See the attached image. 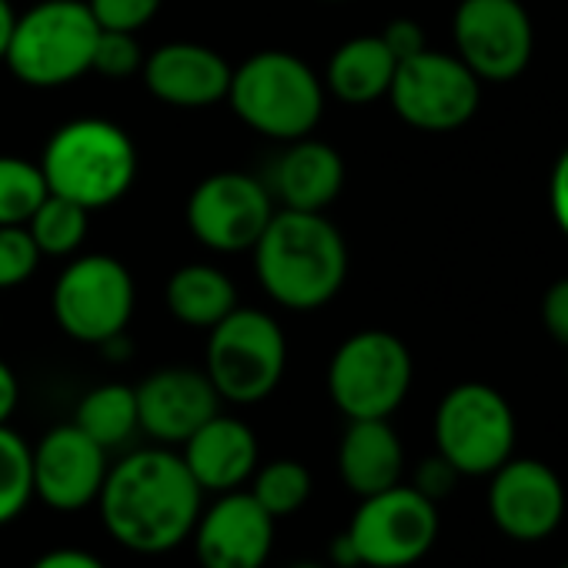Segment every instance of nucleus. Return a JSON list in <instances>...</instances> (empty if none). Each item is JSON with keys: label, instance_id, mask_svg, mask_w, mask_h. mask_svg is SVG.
I'll use <instances>...</instances> for the list:
<instances>
[{"label": "nucleus", "instance_id": "5", "mask_svg": "<svg viewBox=\"0 0 568 568\" xmlns=\"http://www.w3.org/2000/svg\"><path fill=\"white\" fill-rule=\"evenodd\" d=\"M98 34L101 24L88 0H41L28 14H18L4 64L34 91L68 88L91 74Z\"/></svg>", "mask_w": 568, "mask_h": 568}, {"label": "nucleus", "instance_id": "36", "mask_svg": "<svg viewBox=\"0 0 568 568\" xmlns=\"http://www.w3.org/2000/svg\"><path fill=\"white\" fill-rule=\"evenodd\" d=\"M31 568H108V565L84 548H51Z\"/></svg>", "mask_w": 568, "mask_h": 568}, {"label": "nucleus", "instance_id": "24", "mask_svg": "<svg viewBox=\"0 0 568 568\" xmlns=\"http://www.w3.org/2000/svg\"><path fill=\"white\" fill-rule=\"evenodd\" d=\"M74 425H78L84 435H91L104 452L124 448V445L141 432V422H138V395H134V388H131V385H121V382H108V385L91 388V392L78 402Z\"/></svg>", "mask_w": 568, "mask_h": 568}, {"label": "nucleus", "instance_id": "2", "mask_svg": "<svg viewBox=\"0 0 568 568\" xmlns=\"http://www.w3.org/2000/svg\"><path fill=\"white\" fill-rule=\"evenodd\" d=\"M251 254L264 295L288 312H318L345 288L348 244L325 211L274 207Z\"/></svg>", "mask_w": 568, "mask_h": 568}, {"label": "nucleus", "instance_id": "40", "mask_svg": "<svg viewBox=\"0 0 568 568\" xmlns=\"http://www.w3.org/2000/svg\"><path fill=\"white\" fill-rule=\"evenodd\" d=\"M292 568H325V565H318V561H298V565H292Z\"/></svg>", "mask_w": 568, "mask_h": 568}, {"label": "nucleus", "instance_id": "21", "mask_svg": "<svg viewBox=\"0 0 568 568\" xmlns=\"http://www.w3.org/2000/svg\"><path fill=\"white\" fill-rule=\"evenodd\" d=\"M338 475L358 498L402 481L405 445L388 418H352L338 445Z\"/></svg>", "mask_w": 568, "mask_h": 568}, {"label": "nucleus", "instance_id": "19", "mask_svg": "<svg viewBox=\"0 0 568 568\" xmlns=\"http://www.w3.org/2000/svg\"><path fill=\"white\" fill-rule=\"evenodd\" d=\"M181 458L201 491H234L251 481L257 468V435L231 415H211L184 445Z\"/></svg>", "mask_w": 568, "mask_h": 568}, {"label": "nucleus", "instance_id": "13", "mask_svg": "<svg viewBox=\"0 0 568 568\" xmlns=\"http://www.w3.org/2000/svg\"><path fill=\"white\" fill-rule=\"evenodd\" d=\"M455 54L478 81H515L535 48L528 11L518 0H462L452 21Z\"/></svg>", "mask_w": 568, "mask_h": 568}, {"label": "nucleus", "instance_id": "23", "mask_svg": "<svg viewBox=\"0 0 568 568\" xmlns=\"http://www.w3.org/2000/svg\"><path fill=\"white\" fill-rule=\"evenodd\" d=\"M395 68L398 61L382 34H362L345 41L328 58L325 88L345 104H372L378 98H388Z\"/></svg>", "mask_w": 568, "mask_h": 568}, {"label": "nucleus", "instance_id": "31", "mask_svg": "<svg viewBox=\"0 0 568 568\" xmlns=\"http://www.w3.org/2000/svg\"><path fill=\"white\" fill-rule=\"evenodd\" d=\"M161 4L164 0H88L101 31H131V34L148 28L158 18Z\"/></svg>", "mask_w": 568, "mask_h": 568}, {"label": "nucleus", "instance_id": "1", "mask_svg": "<svg viewBox=\"0 0 568 568\" xmlns=\"http://www.w3.org/2000/svg\"><path fill=\"white\" fill-rule=\"evenodd\" d=\"M108 535L138 555H168L184 545L204 508V491L181 452L138 448L108 468L98 495Z\"/></svg>", "mask_w": 568, "mask_h": 568}, {"label": "nucleus", "instance_id": "18", "mask_svg": "<svg viewBox=\"0 0 568 568\" xmlns=\"http://www.w3.org/2000/svg\"><path fill=\"white\" fill-rule=\"evenodd\" d=\"M231 71L234 68L214 48L171 41L144 54L141 81L161 104L201 111V108H214L227 101Z\"/></svg>", "mask_w": 568, "mask_h": 568}, {"label": "nucleus", "instance_id": "29", "mask_svg": "<svg viewBox=\"0 0 568 568\" xmlns=\"http://www.w3.org/2000/svg\"><path fill=\"white\" fill-rule=\"evenodd\" d=\"M41 264V251L28 231V224H0V292L21 288L34 277Z\"/></svg>", "mask_w": 568, "mask_h": 568}, {"label": "nucleus", "instance_id": "14", "mask_svg": "<svg viewBox=\"0 0 568 568\" xmlns=\"http://www.w3.org/2000/svg\"><path fill=\"white\" fill-rule=\"evenodd\" d=\"M488 518L511 541H545L565 521V485L541 458H508L488 475Z\"/></svg>", "mask_w": 568, "mask_h": 568}, {"label": "nucleus", "instance_id": "27", "mask_svg": "<svg viewBox=\"0 0 568 568\" xmlns=\"http://www.w3.org/2000/svg\"><path fill=\"white\" fill-rule=\"evenodd\" d=\"M48 194L41 164L18 154H0V224H28Z\"/></svg>", "mask_w": 568, "mask_h": 568}, {"label": "nucleus", "instance_id": "6", "mask_svg": "<svg viewBox=\"0 0 568 568\" xmlns=\"http://www.w3.org/2000/svg\"><path fill=\"white\" fill-rule=\"evenodd\" d=\"M288 368V338L261 308H234L207 332L204 375L221 402L257 405L274 395Z\"/></svg>", "mask_w": 568, "mask_h": 568}, {"label": "nucleus", "instance_id": "3", "mask_svg": "<svg viewBox=\"0 0 568 568\" xmlns=\"http://www.w3.org/2000/svg\"><path fill=\"white\" fill-rule=\"evenodd\" d=\"M227 104L254 134L288 144L322 124L325 81L292 51H257L231 71Z\"/></svg>", "mask_w": 568, "mask_h": 568}, {"label": "nucleus", "instance_id": "39", "mask_svg": "<svg viewBox=\"0 0 568 568\" xmlns=\"http://www.w3.org/2000/svg\"><path fill=\"white\" fill-rule=\"evenodd\" d=\"M332 561L338 568H358V555H355V545L348 538V531H342L335 541H332Z\"/></svg>", "mask_w": 568, "mask_h": 568}, {"label": "nucleus", "instance_id": "37", "mask_svg": "<svg viewBox=\"0 0 568 568\" xmlns=\"http://www.w3.org/2000/svg\"><path fill=\"white\" fill-rule=\"evenodd\" d=\"M18 398H21L18 375L8 362H0V425L11 422V415L18 412Z\"/></svg>", "mask_w": 568, "mask_h": 568}, {"label": "nucleus", "instance_id": "32", "mask_svg": "<svg viewBox=\"0 0 568 568\" xmlns=\"http://www.w3.org/2000/svg\"><path fill=\"white\" fill-rule=\"evenodd\" d=\"M458 471L435 452V455H428L418 468H415V478H412V485L425 495V498H432L435 505L442 501V498H448L452 491H455V485H458Z\"/></svg>", "mask_w": 568, "mask_h": 568}, {"label": "nucleus", "instance_id": "38", "mask_svg": "<svg viewBox=\"0 0 568 568\" xmlns=\"http://www.w3.org/2000/svg\"><path fill=\"white\" fill-rule=\"evenodd\" d=\"M14 21H18L14 4H11V0H0V64H4V54H8V44H11Z\"/></svg>", "mask_w": 568, "mask_h": 568}, {"label": "nucleus", "instance_id": "33", "mask_svg": "<svg viewBox=\"0 0 568 568\" xmlns=\"http://www.w3.org/2000/svg\"><path fill=\"white\" fill-rule=\"evenodd\" d=\"M541 325L545 332L568 348V277L555 281L541 298Z\"/></svg>", "mask_w": 568, "mask_h": 568}, {"label": "nucleus", "instance_id": "7", "mask_svg": "<svg viewBox=\"0 0 568 568\" xmlns=\"http://www.w3.org/2000/svg\"><path fill=\"white\" fill-rule=\"evenodd\" d=\"M435 452L462 478H488L515 455L518 425L508 398L485 382H462L435 408Z\"/></svg>", "mask_w": 568, "mask_h": 568}, {"label": "nucleus", "instance_id": "9", "mask_svg": "<svg viewBox=\"0 0 568 568\" xmlns=\"http://www.w3.org/2000/svg\"><path fill=\"white\" fill-rule=\"evenodd\" d=\"M138 288L124 261L111 254H74L58 274L51 312L58 328L81 345H104L128 332Z\"/></svg>", "mask_w": 568, "mask_h": 568}, {"label": "nucleus", "instance_id": "12", "mask_svg": "<svg viewBox=\"0 0 568 568\" xmlns=\"http://www.w3.org/2000/svg\"><path fill=\"white\" fill-rule=\"evenodd\" d=\"M274 214L264 181L244 171L207 174L187 197V231L214 254H244L257 244Z\"/></svg>", "mask_w": 568, "mask_h": 568}, {"label": "nucleus", "instance_id": "4", "mask_svg": "<svg viewBox=\"0 0 568 568\" xmlns=\"http://www.w3.org/2000/svg\"><path fill=\"white\" fill-rule=\"evenodd\" d=\"M38 164L51 194L78 201L88 211L118 204L138 181V148L131 134L104 118L61 124Z\"/></svg>", "mask_w": 568, "mask_h": 568}, {"label": "nucleus", "instance_id": "15", "mask_svg": "<svg viewBox=\"0 0 568 568\" xmlns=\"http://www.w3.org/2000/svg\"><path fill=\"white\" fill-rule=\"evenodd\" d=\"M108 455L111 452H104L74 422L51 428L31 448L34 498L54 511H81L88 505H98L111 468Z\"/></svg>", "mask_w": 568, "mask_h": 568}, {"label": "nucleus", "instance_id": "20", "mask_svg": "<svg viewBox=\"0 0 568 568\" xmlns=\"http://www.w3.org/2000/svg\"><path fill=\"white\" fill-rule=\"evenodd\" d=\"M345 187L342 154L315 138L288 141L271 168L267 191L281 207L292 211H328Z\"/></svg>", "mask_w": 568, "mask_h": 568}, {"label": "nucleus", "instance_id": "10", "mask_svg": "<svg viewBox=\"0 0 568 568\" xmlns=\"http://www.w3.org/2000/svg\"><path fill=\"white\" fill-rule=\"evenodd\" d=\"M358 565L365 568H412L438 541L442 515L432 498L415 485H392L378 495L362 498L348 521Z\"/></svg>", "mask_w": 568, "mask_h": 568}, {"label": "nucleus", "instance_id": "28", "mask_svg": "<svg viewBox=\"0 0 568 568\" xmlns=\"http://www.w3.org/2000/svg\"><path fill=\"white\" fill-rule=\"evenodd\" d=\"M34 498L31 445L11 428L0 425V525H11Z\"/></svg>", "mask_w": 568, "mask_h": 568}, {"label": "nucleus", "instance_id": "30", "mask_svg": "<svg viewBox=\"0 0 568 568\" xmlns=\"http://www.w3.org/2000/svg\"><path fill=\"white\" fill-rule=\"evenodd\" d=\"M144 64V51L138 34L131 31H101L98 44H94V58H91V71L111 81H124L141 74Z\"/></svg>", "mask_w": 568, "mask_h": 568}, {"label": "nucleus", "instance_id": "25", "mask_svg": "<svg viewBox=\"0 0 568 568\" xmlns=\"http://www.w3.org/2000/svg\"><path fill=\"white\" fill-rule=\"evenodd\" d=\"M28 231H31L41 257H74V254H81V247L88 241L91 211L61 194H48L41 201V207L31 214Z\"/></svg>", "mask_w": 568, "mask_h": 568}, {"label": "nucleus", "instance_id": "41", "mask_svg": "<svg viewBox=\"0 0 568 568\" xmlns=\"http://www.w3.org/2000/svg\"><path fill=\"white\" fill-rule=\"evenodd\" d=\"M325 4H342V0H325Z\"/></svg>", "mask_w": 568, "mask_h": 568}, {"label": "nucleus", "instance_id": "16", "mask_svg": "<svg viewBox=\"0 0 568 568\" xmlns=\"http://www.w3.org/2000/svg\"><path fill=\"white\" fill-rule=\"evenodd\" d=\"M191 541L201 568H264L274 548V518L251 491L234 488L201 508Z\"/></svg>", "mask_w": 568, "mask_h": 568}, {"label": "nucleus", "instance_id": "42", "mask_svg": "<svg viewBox=\"0 0 568 568\" xmlns=\"http://www.w3.org/2000/svg\"><path fill=\"white\" fill-rule=\"evenodd\" d=\"M565 378H568V365H565Z\"/></svg>", "mask_w": 568, "mask_h": 568}, {"label": "nucleus", "instance_id": "22", "mask_svg": "<svg viewBox=\"0 0 568 568\" xmlns=\"http://www.w3.org/2000/svg\"><path fill=\"white\" fill-rule=\"evenodd\" d=\"M164 305L174 315V322L211 332L221 318H227L237 308V288L217 264L191 261L168 277Z\"/></svg>", "mask_w": 568, "mask_h": 568}, {"label": "nucleus", "instance_id": "35", "mask_svg": "<svg viewBox=\"0 0 568 568\" xmlns=\"http://www.w3.org/2000/svg\"><path fill=\"white\" fill-rule=\"evenodd\" d=\"M548 204L555 214V224L561 227V234L568 237V148L561 151V158L551 168V184H548Z\"/></svg>", "mask_w": 568, "mask_h": 568}, {"label": "nucleus", "instance_id": "34", "mask_svg": "<svg viewBox=\"0 0 568 568\" xmlns=\"http://www.w3.org/2000/svg\"><path fill=\"white\" fill-rule=\"evenodd\" d=\"M382 41L388 44V51L395 54V61H405V58H412V54H418V51L428 48V44H425L422 24H418V21H408V18L392 21V24L382 31Z\"/></svg>", "mask_w": 568, "mask_h": 568}, {"label": "nucleus", "instance_id": "17", "mask_svg": "<svg viewBox=\"0 0 568 568\" xmlns=\"http://www.w3.org/2000/svg\"><path fill=\"white\" fill-rule=\"evenodd\" d=\"M134 395L141 432L161 445H184L211 415L221 412V395L204 368H158L134 388Z\"/></svg>", "mask_w": 568, "mask_h": 568}, {"label": "nucleus", "instance_id": "8", "mask_svg": "<svg viewBox=\"0 0 568 568\" xmlns=\"http://www.w3.org/2000/svg\"><path fill=\"white\" fill-rule=\"evenodd\" d=\"M415 365L408 345L382 328L345 338L328 362V395L352 418H392L412 392Z\"/></svg>", "mask_w": 568, "mask_h": 568}, {"label": "nucleus", "instance_id": "26", "mask_svg": "<svg viewBox=\"0 0 568 568\" xmlns=\"http://www.w3.org/2000/svg\"><path fill=\"white\" fill-rule=\"evenodd\" d=\"M312 488H315V481H312L308 465H302L295 458H274V462L254 468L247 491L277 521L284 515L302 511L312 498Z\"/></svg>", "mask_w": 568, "mask_h": 568}, {"label": "nucleus", "instance_id": "43", "mask_svg": "<svg viewBox=\"0 0 568 568\" xmlns=\"http://www.w3.org/2000/svg\"><path fill=\"white\" fill-rule=\"evenodd\" d=\"M558 568H568V561H565V565H558Z\"/></svg>", "mask_w": 568, "mask_h": 568}, {"label": "nucleus", "instance_id": "11", "mask_svg": "<svg viewBox=\"0 0 568 568\" xmlns=\"http://www.w3.org/2000/svg\"><path fill=\"white\" fill-rule=\"evenodd\" d=\"M395 114L418 131H458L468 124L481 101V81L465 68L458 54L418 51L398 61L388 88Z\"/></svg>", "mask_w": 568, "mask_h": 568}]
</instances>
